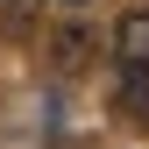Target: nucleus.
<instances>
[{
  "label": "nucleus",
  "instance_id": "4",
  "mask_svg": "<svg viewBox=\"0 0 149 149\" xmlns=\"http://www.w3.org/2000/svg\"><path fill=\"white\" fill-rule=\"evenodd\" d=\"M36 14V0H0V22H29Z\"/></svg>",
  "mask_w": 149,
  "mask_h": 149
},
{
  "label": "nucleus",
  "instance_id": "1",
  "mask_svg": "<svg viewBox=\"0 0 149 149\" xmlns=\"http://www.w3.org/2000/svg\"><path fill=\"white\" fill-rule=\"evenodd\" d=\"M114 64L121 71H149V7H128L114 29Z\"/></svg>",
  "mask_w": 149,
  "mask_h": 149
},
{
  "label": "nucleus",
  "instance_id": "3",
  "mask_svg": "<svg viewBox=\"0 0 149 149\" xmlns=\"http://www.w3.org/2000/svg\"><path fill=\"white\" fill-rule=\"evenodd\" d=\"M121 114L149 128V71H121Z\"/></svg>",
  "mask_w": 149,
  "mask_h": 149
},
{
  "label": "nucleus",
  "instance_id": "2",
  "mask_svg": "<svg viewBox=\"0 0 149 149\" xmlns=\"http://www.w3.org/2000/svg\"><path fill=\"white\" fill-rule=\"evenodd\" d=\"M50 57H57V71H85L92 64V29H57Z\"/></svg>",
  "mask_w": 149,
  "mask_h": 149
}]
</instances>
